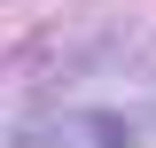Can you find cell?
I'll use <instances>...</instances> for the list:
<instances>
[{
	"label": "cell",
	"instance_id": "1",
	"mask_svg": "<svg viewBox=\"0 0 156 148\" xmlns=\"http://www.w3.org/2000/svg\"><path fill=\"white\" fill-rule=\"evenodd\" d=\"M148 132H156V47L125 62V39H109L16 117L8 148H140Z\"/></svg>",
	"mask_w": 156,
	"mask_h": 148
}]
</instances>
